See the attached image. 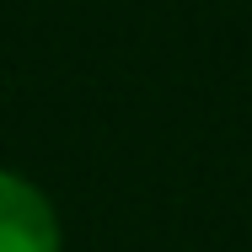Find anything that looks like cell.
<instances>
[{"label":"cell","instance_id":"1","mask_svg":"<svg viewBox=\"0 0 252 252\" xmlns=\"http://www.w3.org/2000/svg\"><path fill=\"white\" fill-rule=\"evenodd\" d=\"M0 252H59L49 199L11 172H0Z\"/></svg>","mask_w":252,"mask_h":252}]
</instances>
